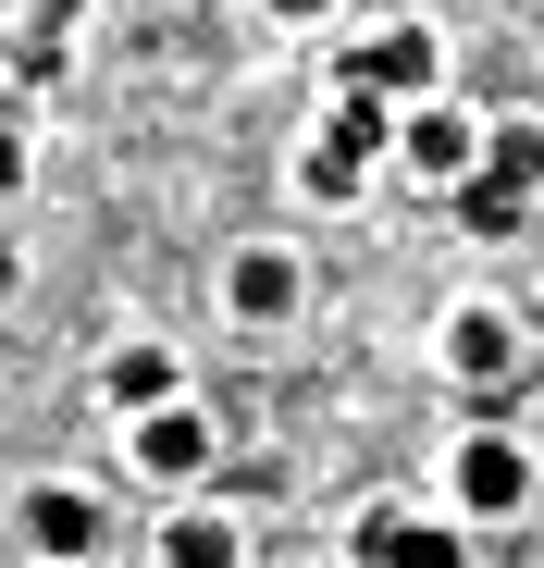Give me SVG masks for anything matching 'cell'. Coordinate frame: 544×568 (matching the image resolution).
<instances>
[{"label":"cell","instance_id":"15","mask_svg":"<svg viewBox=\"0 0 544 568\" xmlns=\"http://www.w3.org/2000/svg\"><path fill=\"white\" fill-rule=\"evenodd\" d=\"M334 13V0H272V26H322Z\"/></svg>","mask_w":544,"mask_h":568},{"label":"cell","instance_id":"3","mask_svg":"<svg viewBox=\"0 0 544 568\" xmlns=\"http://www.w3.org/2000/svg\"><path fill=\"white\" fill-rule=\"evenodd\" d=\"M124 457L149 469V483H211V469H223V433L187 408V396H173V408H149V420H124Z\"/></svg>","mask_w":544,"mask_h":568},{"label":"cell","instance_id":"8","mask_svg":"<svg viewBox=\"0 0 544 568\" xmlns=\"http://www.w3.org/2000/svg\"><path fill=\"white\" fill-rule=\"evenodd\" d=\"M223 310L272 334V322L298 310V260H285V247H235V260H223Z\"/></svg>","mask_w":544,"mask_h":568},{"label":"cell","instance_id":"16","mask_svg":"<svg viewBox=\"0 0 544 568\" xmlns=\"http://www.w3.org/2000/svg\"><path fill=\"white\" fill-rule=\"evenodd\" d=\"M13 284H26V247H13V235H0V297H13Z\"/></svg>","mask_w":544,"mask_h":568},{"label":"cell","instance_id":"12","mask_svg":"<svg viewBox=\"0 0 544 568\" xmlns=\"http://www.w3.org/2000/svg\"><path fill=\"white\" fill-rule=\"evenodd\" d=\"M483 161H495L507 185H544V124H495V136H483Z\"/></svg>","mask_w":544,"mask_h":568},{"label":"cell","instance_id":"11","mask_svg":"<svg viewBox=\"0 0 544 568\" xmlns=\"http://www.w3.org/2000/svg\"><path fill=\"white\" fill-rule=\"evenodd\" d=\"M459 223H471V235H520V223H532V185H507V173L483 161V173L459 185Z\"/></svg>","mask_w":544,"mask_h":568},{"label":"cell","instance_id":"13","mask_svg":"<svg viewBox=\"0 0 544 568\" xmlns=\"http://www.w3.org/2000/svg\"><path fill=\"white\" fill-rule=\"evenodd\" d=\"M26 199V112H13V87H0V211Z\"/></svg>","mask_w":544,"mask_h":568},{"label":"cell","instance_id":"10","mask_svg":"<svg viewBox=\"0 0 544 568\" xmlns=\"http://www.w3.org/2000/svg\"><path fill=\"white\" fill-rule=\"evenodd\" d=\"M161 568H248V544H235L223 507H173L161 519Z\"/></svg>","mask_w":544,"mask_h":568},{"label":"cell","instance_id":"9","mask_svg":"<svg viewBox=\"0 0 544 568\" xmlns=\"http://www.w3.org/2000/svg\"><path fill=\"white\" fill-rule=\"evenodd\" d=\"M445 371H459L471 396H495L507 371H520V334H507V310H459V322H445Z\"/></svg>","mask_w":544,"mask_h":568},{"label":"cell","instance_id":"5","mask_svg":"<svg viewBox=\"0 0 544 568\" xmlns=\"http://www.w3.org/2000/svg\"><path fill=\"white\" fill-rule=\"evenodd\" d=\"M433 74H445L433 26H384L372 50H346V74H334V87H372V100H433Z\"/></svg>","mask_w":544,"mask_h":568},{"label":"cell","instance_id":"14","mask_svg":"<svg viewBox=\"0 0 544 568\" xmlns=\"http://www.w3.org/2000/svg\"><path fill=\"white\" fill-rule=\"evenodd\" d=\"M26 13H38V38H62V26L87 13V0H26Z\"/></svg>","mask_w":544,"mask_h":568},{"label":"cell","instance_id":"7","mask_svg":"<svg viewBox=\"0 0 544 568\" xmlns=\"http://www.w3.org/2000/svg\"><path fill=\"white\" fill-rule=\"evenodd\" d=\"M100 396H112V420H149V408H173V396H187V358H173V346H112V371H100Z\"/></svg>","mask_w":544,"mask_h":568},{"label":"cell","instance_id":"2","mask_svg":"<svg viewBox=\"0 0 544 568\" xmlns=\"http://www.w3.org/2000/svg\"><path fill=\"white\" fill-rule=\"evenodd\" d=\"M445 495H459V519H520L532 507V445L520 433H471L445 457Z\"/></svg>","mask_w":544,"mask_h":568},{"label":"cell","instance_id":"4","mask_svg":"<svg viewBox=\"0 0 544 568\" xmlns=\"http://www.w3.org/2000/svg\"><path fill=\"white\" fill-rule=\"evenodd\" d=\"M396 161H409L421 185H471V173H483V124L445 112V100H409V112H396Z\"/></svg>","mask_w":544,"mask_h":568},{"label":"cell","instance_id":"6","mask_svg":"<svg viewBox=\"0 0 544 568\" xmlns=\"http://www.w3.org/2000/svg\"><path fill=\"white\" fill-rule=\"evenodd\" d=\"M359 568H471V531H459V519L372 507V519H359Z\"/></svg>","mask_w":544,"mask_h":568},{"label":"cell","instance_id":"1","mask_svg":"<svg viewBox=\"0 0 544 568\" xmlns=\"http://www.w3.org/2000/svg\"><path fill=\"white\" fill-rule=\"evenodd\" d=\"M13 531H26V556H50V568H87L112 544V507L87 495V483H26L13 495Z\"/></svg>","mask_w":544,"mask_h":568}]
</instances>
